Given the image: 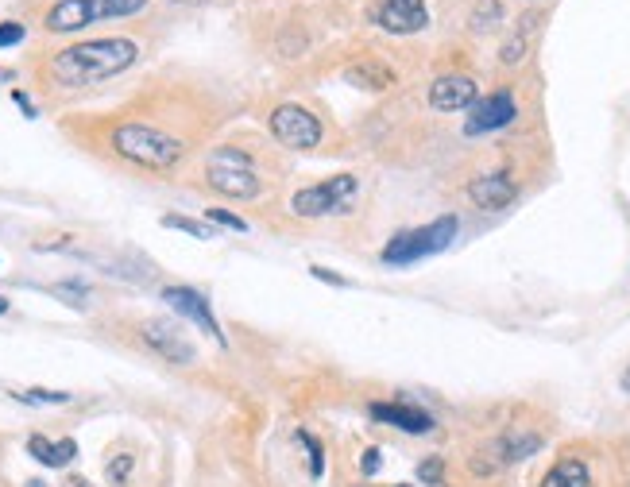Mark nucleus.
I'll use <instances>...</instances> for the list:
<instances>
[{"mask_svg": "<svg viewBox=\"0 0 630 487\" xmlns=\"http://www.w3.org/2000/svg\"><path fill=\"white\" fill-rule=\"evenodd\" d=\"M372 418L383 426H395L402 433H430L433 418L418 406H406V402H372Z\"/></svg>", "mask_w": 630, "mask_h": 487, "instance_id": "4468645a", "label": "nucleus"}, {"mask_svg": "<svg viewBox=\"0 0 630 487\" xmlns=\"http://www.w3.org/2000/svg\"><path fill=\"white\" fill-rule=\"evenodd\" d=\"M140 337L144 344L155 352V356H163L167 364H194L198 360V348L186 341V333H182V325H174L167 317H147L144 325H140Z\"/></svg>", "mask_w": 630, "mask_h": 487, "instance_id": "6e6552de", "label": "nucleus"}, {"mask_svg": "<svg viewBox=\"0 0 630 487\" xmlns=\"http://www.w3.org/2000/svg\"><path fill=\"white\" fill-rule=\"evenodd\" d=\"M522 51H526V39L518 35V39H511V43L503 47V62H507V66H515V62H522Z\"/></svg>", "mask_w": 630, "mask_h": 487, "instance_id": "bb28decb", "label": "nucleus"}, {"mask_svg": "<svg viewBox=\"0 0 630 487\" xmlns=\"http://www.w3.org/2000/svg\"><path fill=\"white\" fill-rule=\"evenodd\" d=\"M503 16V8H499V0H484L480 8H476V16H472V24H476V31H491L495 28V20Z\"/></svg>", "mask_w": 630, "mask_h": 487, "instance_id": "b1692460", "label": "nucleus"}, {"mask_svg": "<svg viewBox=\"0 0 630 487\" xmlns=\"http://www.w3.org/2000/svg\"><path fill=\"white\" fill-rule=\"evenodd\" d=\"M205 182H209L217 194L236 198V201H252L263 194V178H259L252 155H248L244 147H232V144H221L209 151V159H205Z\"/></svg>", "mask_w": 630, "mask_h": 487, "instance_id": "7ed1b4c3", "label": "nucleus"}, {"mask_svg": "<svg viewBox=\"0 0 630 487\" xmlns=\"http://www.w3.org/2000/svg\"><path fill=\"white\" fill-rule=\"evenodd\" d=\"M28 487H47V484H39V480H31V484Z\"/></svg>", "mask_w": 630, "mask_h": 487, "instance_id": "72a5a7b5", "label": "nucleus"}, {"mask_svg": "<svg viewBox=\"0 0 630 487\" xmlns=\"http://www.w3.org/2000/svg\"><path fill=\"white\" fill-rule=\"evenodd\" d=\"M178 4H201V0H178Z\"/></svg>", "mask_w": 630, "mask_h": 487, "instance_id": "473e14b6", "label": "nucleus"}, {"mask_svg": "<svg viewBox=\"0 0 630 487\" xmlns=\"http://www.w3.org/2000/svg\"><path fill=\"white\" fill-rule=\"evenodd\" d=\"M364 487H368V484H364Z\"/></svg>", "mask_w": 630, "mask_h": 487, "instance_id": "c9c22d12", "label": "nucleus"}, {"mask_svg": "<svg viewBox=\"0 0 630 487\" xmlns=\"http://www.w3.org/2000/svg\"><path fill=\"white\" fill-rule=\"evenodd\" d=\"M542 487H592V472H588L584 460L565 457L549 468V476L542 480Z\"/></svg>", "mask_w": 630, "mask_h": 487, "instance_id": "dca6fc26", "label": "nucleus"}, {"mask_svg": "<svg viewBox=\"0 0 630 487\" xmlns=\"http://www.w3.org/2000/svg\"><path fill=\"white\" fill-rule=\"evenodd\" d=\"M205 217H209L213 225H221V229L248 232V221H244V217H236V213H229V209H205Z\"/></svg>", "mask_w": 630, "mask_h": 487, "instance_id": "393cba45", "label": "nucleus"}, {"mask_svg": "<svg viewBox=\"0 0 630 487\" xmlns=\"http://www.w3.org/2000/svg\"><path fill=\"white\" fill-rule=\"evenodd\" d=\"M518 116V105L511 97V89H495L487 97H476V105L468 109V120H464V136H487V132H499L507 128Z\"/></svg>", "mask_w": 630, "mask_h": 487, "instance_id": "1a4fd4ad", "label": "nucleus"}, {"mask_svg": "<svg viewBox=\"0 0 630 487\" xmlns=\"http://www.w3.org/2000/svg\"><path fill=\"white\" fill-rule=\"evenodd\" d=\"M140 58V43L124 39V35H109V39H86L74 47L51 51L43 62V78L55 89H89L97 82H109L116 74L132 70Z\"/></svg>", "mask_w": 630, "mask_h": 487, "instance_id": "f257e3e1", "label": "nucleus"}, {"mask_svg": "<svg viewBox=\"0 0 630 487\" xmlns=\"http://www.w3.org/2000/svg\"><path fill=\"white\" fill-rule=\"evenodd\" d=\"M28 453L39 464H47V468H66L70 460L78 457V445L70 441V437H62V441H47L43 433H35V437H28Z\"/></svg>", "mask_w": 630, "mask_h": 487, "instance_id": "2eb2a0df", "label": "nucleus"}, {"mask_svg": "<svg viewBox=\"0 0 630 487\" xmlns=\"http://www.w3.org/2000/svg\"><path fill=\"white\" fill-rule=\"evenodd\" d=\"M356 190H360V182H356V174H333V178H325V182H314V186H306V190H298L294 198H290V209L298 213V217H329V213H348L352 209V201H356Z\"/></svg>", "mask_w": 630, "mask_h": 487, "instance_id": "423d86ee", "label": "nucleus"}, {"mask_svg": "<svg viewBox=\"0 0 630 487\" xmlns=\"http://www.w3.org/2000/svg\"><path fill=\"white\" fill-rule=\"evenodd\" d=\"M163 229H178V232H186V236H194V240H213V229H209V225L190 221V217H178V213H167V217H163Z\"/></svg>", "mask_w": 630, "mask_h": 487, "instance_id": "aec40b11", "label": "nucleus"}, {"mask_svg": "<svg viewBox=\"0 0 630 487\" xmlns=\"http://www.w3.org/2000/svg\"><path fill=\"white\" fill-rule=\"evenodd\" d=\"M375 24L391 35H414L430 24L426 0H383V8L375 12Z\"/></svg>", "mask_w": 630, "mask_h": 487, "instance_id": "9b49d317", "label": "nucleus"}, {"mask_svg": "<svg viewBox=\"0 0 630 487\" xmlns=\"http://www.w3.org/2000/svg\"><path fill=\"white\" fill-rule=\"evenodd\" d=\"M348 82H356V86L364 89H387L395 86V74L387 66H379V62H360V66L348 70Z\"/></svg>", "mask_w": 630, "mask_h": 487, "instance_id": "a211bd4d", "label": "nucleus"}, {"mask_svg": "<svg viewBox=\"0 0 630 487\" xmlns=\"http://www.w3.org/2000/svg\"><path fill=\"white\" fill-rule=\"evenodd\" d=\"M379 464H383V453H379V449H364V460H360L364 476H375V472H379Z\"/></svg>", "mask_w": 630, "mask_h": 487, "instance_id": "cd10ccee", "label": "nucleus"}, {"mask_svg": "<svg viewBox=\"0 0 630 487\" xmlns=\"http://www.w3.org/2000/svg\"><path fill=\"white\" fill-rule=\"evenodd\" d=\"M0 314H8V298H0Z\"/></svg>", "mask_w": 630, "mask_h": 487, "instance_id": "2f4dec72", "label": "nucleus"}, {"mask_svg": "<svg viewBox=\"0 0 630 487\" xmlns=\"http://www.w3.org/2000/svg\"><path fill=\"white\" fill-rule=\"evenodd\" d=\"M468 198H472L476 209L495 213V209H507L518 198V186L507 174H480V178L468 182Z\"/></svg>", "mask_w": 630, "mask_h": 487, "instance_id": "ddd939ff", "label": "nucleus"}, {"mask_svg": "<svg viewBox=\"0 0 630 487\" xmlns=\"http://www.w3.org/2000/svg\"><path fill=\"white\" fill-rule=\"evenodd\" d=\"M144 8L147 0H55L43 16V28L51 35H70V31L89 28V24H101V20L136 16Z\"/></svg>", "mask_w": 630, "mask_h": 487, "instance_id": "20e7f679", "label": "nucleus"}, {"mask_svg": "<svg viewBox=\"0 0 630 487\" xmlns=\"http://www.w3.org/2000/svg\"><path fill=\"white\" fill-rule=\"evenodd\" d=\"M109 147L124 163L151 174L174 171L182 163V155H186V144L174 132L159 128V124H147V120H120V124H113Z\"/></svg>", "mask_w": 630, "mask_h": 487, "instance_id": "f03ea898", "label": "nucleus"}, {"mask_svg": "<svg viewBox=\"0 0 630 487\" xmlns=\"http://www.w3.org/2000/svg\"><path fill=\"white\" fill-rule=\"evenodd\" d=\"M418 480H422L426 487H441V480H445V460L426 457L422 464H418Z\"/></svg>", "mask_w": 630, "mask_h": 487, "instance_id": "4be33fe9", "label": "nucleus"}, {"mask_svg": "<svg viewBox=\"0 0 630 487\" xmlns=\"http://www.w3.org/2000/svg\"><path fill=\"white\" fill-rule=\"evenodd\" d=\"M314 271V279H321V283H333V287H348V279H341V275H333L329 267H310Z\"/></svg>", "mask_w": 630, "mask_h": 487, "instance_id": "c85d7f7f", "label": "nucleus"}, {"mask_svg": "<svg viewBox=\"0 0 630 487\" xmlns=\"http://www.w3.org/2000/svg\"><path fill=\"white\" fill-rule=\"evenodd\" d=\"M24 35H28V28H24L20 20H4V24H0V47H20Z\"/></svg>", "mask_w": 630, "mask_h": 487, "instance_id": "a878e982", "label": "nucleus"}, {"mask_svg": "<svg viewBox=\"0 0 630 487\" xmlns=\"http://www.w3.org/2000/svg\"><path fill=\"white\" fill-rule=\"evenodd\" d=\"M132 468H136V457H128V453H120V457L109 460V468H105V476H109V484L113 487H124L132 480Z\"/></svg>", "mask_w": 630, "mask_h": 487, "instance_id": "412c9836", "label": "nucleus"}, {"mask_svg": "<svg viewBox=\"0 0 630 487\" xmlns=\"http://www.w3.org/2000/svg\"><path fill=\"white\" fill-rule=\"evenodd\" d=\"M457 229L460 221L453 213H445V217H437L433 225H422V229H406L399 236H391V244L383 248V263L387 267H410V263H418V259H430L437 252H445L453 240H457Z\"/></svg>", "mask_w": 630, "mask_h": 487, "instance_id": "39448f33", "label": "nucleus"}, {"mask_svg": "<svg viewBox=\"0 0 630 487\" xmlns=\"http://www.w3.org/2000/svg\"><path fill=\"white\" fill-rule=\"evenodd\" d=\"M16 399L28 406H62L70 402V391H47V387H31V391H16Z\"/></svg>", "mask_w": 630, "mask_h": 487, "instance_id": "6ab92c4d", "label": "nucleus"}, {"mask_svg": "<svg viewBox=\"0 0 630 487\" xmlns=\"http://www.w3.org/2000/svg\"><path fill=\"white\" fill-rule=\"evenodd\" d=\"M62 487H93V484H89L86 476H66V484Z\"/></svg>", "mask_w": 630, "mask_h": 487, "instance_id": "7c9ffc66", "label": "nucleus"}, {"mask_svg": "<svg viewBox=\"0 0 630 487\" xmlns=\"http://www.w3.org/2000/svg\"><path fill=\"white\" fill-rule=\"evenodd\" d=\"M430 105L437 113H460L476 105V82L468 74H445L430 86Z\"/></svg>", "mask_w": 630, "mask_h": 487, "instance_id": "f8f14e48", "label": "nucleus"}, {"mask_svg": "<svg viewBox=\"0 0 630 487\" xmlns=\"http://www.w3.org/2000/svg\"><path fill=\"white\" fill-rule=\"evenodd\" d=\"M267 124H271V136L283 147L314 151V147L321 144V120H317L310 109H302V105H279Z\"/></svg>", "mask_w": 630, "mask_h": 487, "instance_id": "0eeeda50", "label": "nucleus"}, {"mask_svg": "<svg viewBox=\"0 0 630 487\" xmlns=\"http://www.w3.org/2000/svg\"><path fill=\"white\" fill-rule=\"evenodd\" d=\"M538 449H542V437H538V433L515 430L499 441V457L507 460V464H511V460H526L530 453H538Z\"/></svg>", "mask_w": 630, "mask_h": 487, "instance_id": "f3484780", "label": "nucleus"}, {"mask_svg": "<svg viewBox=\"0 0 630 487\" xmlns=\"http://www.w3.org/2000/svg\"><path fill=\"white\" fill-rule=\"evenodd\" d=\"M298 441L306 445V453H310V476H321L325 472V453H321V445H317V437L314 433H306V430H298Z\"/></svg>", "mask_w": 630, "mask_h": 487, "instance_id": "5701e85b", "label": "nucleus"}, {"mask_svg": "<svg viewBox=\"0 0 630 487\" xmlns=\"http://www.w3.org/2000/svg\"><path fill=\"white\" fill-rule=\"evenodd\" d=\"M12 101H16L20 109H24V116H39V113H35V105H31V101H28V93H20V89H12Z\"/></svg>", "mask_w": 630, "mask_h": 487, "instance_id": "c756f323", "label": "nucleus"}, {"mask_svg": "<svg viewBox=\"0 0 630 487\" xmlns=\"http://www.w3.org/2000/svg\"><path fill=\"white\" fill-rule=\"evenodd\" d=\"M163 302H171V310L174 314H182V317H190L194 325H198L201 333H209L213 341L225 348V333H221V321L213 317V310H209V302L201 298L194 287H167L163 290Z\"/></svg>", "mask_w": 630, "mask_h": 487, "instance_id": "9d476101", "label": "nucleus"}, {"mask_svg": "<svg viewBox=\"0 0 630 487\" xmlns=\"http://www.w3.org/2000/svg\"><path fill=\"white\" fill-rule=\"evenodd\" d=\"M627 387H630V372H627Z\"/></svg>", "mask_w": 630, "mask_h": 487, "instance_id": "f704fd0d", "label": "nucleus"}]
</instances>
